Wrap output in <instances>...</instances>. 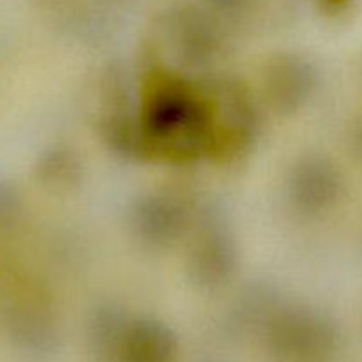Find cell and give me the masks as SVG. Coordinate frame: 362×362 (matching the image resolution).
<instances>
[{"instance_id": "1", "label": "cell", "mask_w": 362, "mask_h": 362, "mask_svg": "<svg viewBox=\"0 0 362 362\" xmlns=\"http://www.w3.org/2000/svg\"><path fill=\"white\" fill-rule=\"evenodd\" d=\"M119 362H177V343L161 325L138 324L126 329Z\"/></svg>"}, {"instance_id": "2", "label": "cell", "mask_w": 362, "mask_h": 362, "mask_svg": "<svg viewBox=\"0 0 362 362\" xmlns=\"http://www.w3.org/2000/svg\"><path fill=\"white\" fill-rule=\"evenodd\" d=\"M356 145H357V152H359V156L362 158V124L359 126V129H357Z\"/></svg>"}]
</instances>
